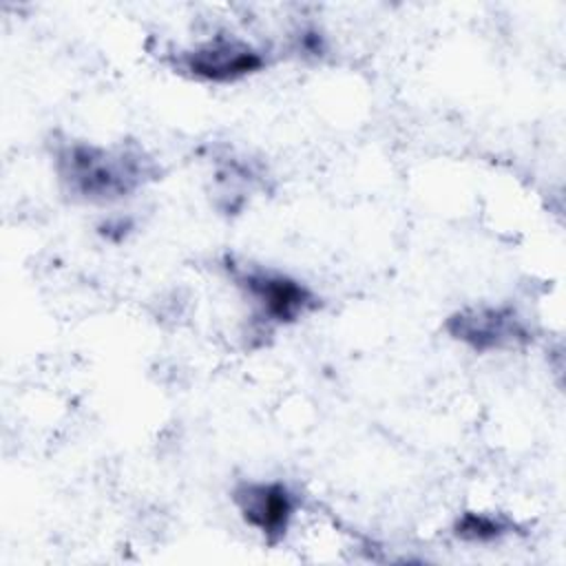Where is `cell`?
I'll return each mask as SVG.
<instances>
[{
  "label": "cell",
  "mask_w": 566,
  "mask_h": 566,
  "mask_svg": "<svg viewBox=\"0 0 566 566\" xmlns=\"http://www.w3.org/2000/svg\"><path fill=\"white\" fill-rule=\"evenodd\" d=\"M53 166L69 195L93 203L130 197L159 175L157 161L133 142L108 146L80 139L57 142Z\"/></svg>",
  "instance_id": "6da1fadb"
},
{
  "label": "cell",
  "mask_w": 566,
  "mask_h": 566,
  "mask_svg": "<svg viewBox=\"0 0 566 566\" xmlns=\"http://www.w3.org/2000/svg\"><path fill=\"white\" fill-rule=\"evenodd\" d=\"M170 64L186 77L208 84H232L268 66V51L254 42L217 31L170 55Z\"/></svg>",
  "instance_id": "7a4b0ae2"
},
{
  "label": "cell",
  "mask_w": 566,
  "mask_h": 566,
  "mask_svg": "<svg viewBox=\"0 0 566 566\" xmlns=\"http://www.w3.org/2000/svg\"><path fill=\"white\" fill-rule=\"evenodd\" d=\"M232 504L245 526L268 544H279L287 535L301 500L283 480H243L232 489Z\"/></svg>",
  "instance_id": "5b68a950"
},
{
  "label": "cell",
  "mask_w": 566,
  "mask_h": 566,
  "mask_svg": "<svg viewBox=\"0 0 566 566\" xmlns=\"http://www.w3.org/2000/svg\"><path fill=\"white\" fill-rule=\"evenodd\" d=\"M515 522L493 515V513H478V511H464L455 522L451 533L455 539L467 544H491L500 542L509 533H513Z\"/></svg>",
  "instance_id": "8992f818"
},
{
  "label": "cell",
  "mask_w": 566,
  "mask_h": 566,
  "mask_svg": "<svg viewBox=\"0 0 566 566\" xmlns=\"http://www.w3.org/2000/svg\"><path fill=\"white\" fill-rule=\"evenodd\" d=\"M444 332L475 354L513 352L533 340L528 321L513 305H471L444 321Z\"/></svg>",
  "instance_id": "277c9868"
},
{
  "label": "cell",
  "mask_w": 566,
  "mask_h": 566,
  "mask_svg": "<svg viewBox=\"0 0 566 566\" xmlns=\"http://www.w3.org/2000/svg\"><path fill=\"white\" fill-rule=\"evenodd\" d=\"M234 283L250 303L254 323L263 329L292 325L321 305L310 285L279 270L241 268L234 270Z\"/></svg>",
  "instance_id": "3957f363"
}]
</instances>
